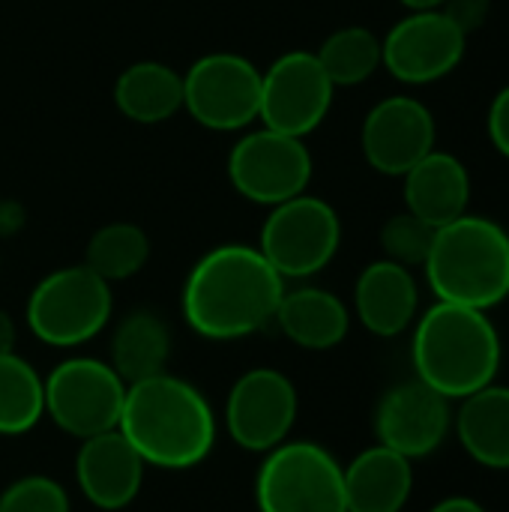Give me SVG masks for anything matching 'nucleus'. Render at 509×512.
<instances>
[{"mask_svg":"<svg viewBox=\"0 0 509 512\" xmlns=\"http://www.w3.org/2000/svg\"><path fill=\"white\" fill-rule=\"evenodd\" d=\"M342 246V219L336 207L318 195H297L270 207L258 249L273 270L288 279H309L321 273Z\"/></svg>","mask_w":509,"mask_h":512,"instance_id":"obj_7","label":"nucleus"},{"mask_svg":"<svg viewBox=\"0 0 509 512\" xmlns=\"http://www.w3.org/2000/svg\"><path fill=\"white\" fill-rule=\"evenodd\" d=\"M333 93L336 87L318 63L315 51H285L261 72L258 120L267 129L306 138L327 120Z\"/></svg>","mask_w":509,"mask_h":512,"instance_id":"obj_11","label":"nucleus"},{"mask_svg":"<svg viewBox=\"0 0 509 512\" xmlns=\"http://www.w3.org/2000/svg\"><path fill=\"white\" fill-rule=\"evenodd\" d=\"M258 512H348L345 465L315 441H282L255 477Z\"/></svg>","mask_w":509,"mask_h":512,"instance_id":"obj_6","label":"nucleus"},{"mask_svg":"<svg viewBox=\"0 0 509 512\" xmlns=\"http://www.w3.org/2000/svg\"><path fill=\"white\" fill-rule=\"evenodd\" d=\"M144 459L120 435V429L84 438L75 456V480L81 495L96 510L129 507L144 483Z\"/></svg>","mask_w":509,"mask_h":512,"instance_id":"obj_16","label":"nucleus"},{"mask_svg":"<svg viewBox=\"0 0 509 512\" xmlns=\"http://www.w3.org/2000/svg\"><path fill=\"white\" fill-rule=\"evenodd\" d=\"M501 360L504 348L489 312L438 300L414 321V375L450 402L495 384Z\"/></svg>","mask_w":509,"mask_h":512,"instance_id":"obj_3","label":"nucleus"},{"mask_svg":"<svg viewBox=\"0 0 509 512\" xmlns=\"http://www.w3.org/2000/svg\"><path fill=\"white\" fill-rule=\"evenodd\" d=\"M171 360V333L168 324L147 309L126 315L111 336V369L123 384H138L153 375H162Z\"/></svg>","mask_w":509,"mask_h":512,"instance_id":"obj_23","label":"nucleus"},{"mask_svg":"<svg viewBox=\"0 0 509 512\" xmlns=\"http://www.w3.org/2000/svg\"><path fill=\"white\" fill-rule=\"evenodd\" d=\"M123 399V378L96 357L63 360L45 378V414L78 441L117 429Z\"/></svg>","mask_w":509,"mask_h":512,"instance_id":"obj_10","label":"nucleus"},{"mask_svg":"<svg viewBox=\"0 0 509 512\" xmlns=\"http://www.w3.org/2000/svg\"><path fill=\"white\" fill-rule=\"evenodd\" d=\"M276 327L297 348L306 351H330L345 342L351 330L348 306L327 288H294L282 294L276 309Z\"/></svg>","mask_w":509,"mask_h":512,"instance_id":"obj_20","label":"nucleus"},{"mask_svg":"<svg viewBox=\"0 0 509 512\" xmlns=\"http://www.w3.org/2000/svg\"><path fill=\"white\" fill-rule=\"evenodd\" d=\"M453 429L462 450L489 471H509V387L489 384L459 402Z\"/></svg>","mask_w":509,"mask_h":512,"instance_id":"obj_21","label":"nucleus"},{"mask_svg":"<svg viewBox=\"0 0 509 512\" xmlns=\"http://www.w3.org/2000/svg\"><path fill=\"white\" fill-rule=\"evenodd\" d=\"M453 432L450 399L426 387L423 381H405L390 387L375 408L378 444L396 450L405 459H426Z\"/></svg>","mask_w":509,"mask_h":512,"instance_id":"obj_15","label":"nucleus"},{"mask_svg":"<svg viewBox=\"0 0 509 512\" xmlns=\"http://www.w3.org/2000/svg\"><path fill=\"white\" fill-rule=\"evenodd\" d=\"M45 417V381L12 354L0 357V435H24Z\"/></svg>","mask_w":509,"mask_h":512,"instance_id":"obj_26","label":"nucleus"},{"mask_svg":"<svg viewBox=\"0 0 509 512\" xmlns=\"http://www.w3.org/2000/svg\"><path fill=\"white\" fill-rule=\"evenodd\" d=\"M465 48L468 36L441 9H417L381 39V66L402 84H435L462 63Z\"/></svg>","mask_w":509,"mask_h":512,"instance_id":"obj_12","label":"nucleus"},{"mask_svg":"<svg viewBox=\"0 0 509 512\" xmlns=\"http://www.w3.org/2000/svg\"><path fill=\"white\" fill-rule=\"evenodd\" d=\"M435 240V228L417 219L414 213H396L381 228V249L387 261H396L402 267H423L429 258Z\"/></svg>","mask_w":509,"mask_h":512,"instance_id":"obj_27","label":"nucleus"},{"mask_svg":"<svg viewBox=\"0 0 509 512\" xmlns=\"http://www.w3.org/2000/svg\"><path fill=\"white\" fill-rule=\"evenodd\" d=\"M15 351V324L9 318V312L0 309V357Z\"/></svg>","mask_w":509,"mask_h":512,"instance_id":"obj_32","label":"nucleus"},{"mask_svg":"<svg viewBox=\"0 0 509 512\" xmlns=\"http://www.w3.org/2000/svg\"><path fill=\"white\" fill-rule=\"evenodd\" d=\"M354 312L372 336H402L420 315V285L414 273L387 258L372 261L357 276Z\"/></svg>","mask_w":509,"mask_h":512,"instance_id":"obj_17","label":"nucleus"},{"mask_svg":"<svg viewBox=\"0 0 509 512\" xmlns=\"http://www.w3.org/2000/svg\"><path fill=\"white\" fill-rule=\"evenodd\" d=\"M438 126L432 111L414 96H387L369 108L360 147L369 162L384 177H405L423 156L435 150Z\"/></svg>","mask_w":509,"mask_h":512,"instance_id":"obj_14","label":"nucleus"},{"mask_svg":"<svg viewBox=\"0 0 509 512\" xmlns=\"http://www.w3.org/2000/svg\"><path fill=\"white\" fill-rule=\"evenodd\" d=\"M405 210L432 228H444L471 207V174L453 153L432 150L405 177Z\"/></svg>","mask_w":509,"mask_h":512,"instance_id":"obj_18","label":"nucleus"},{"mask_svg":"<svg viewBox=\"0 0 509 512\" xmlns=\"http://www.w3.org/2000/svg\"><path fill=\"white\" fill-rule=\"evenodd\" d=\"M312 174L315 159L306 138L267 126L246 132L228 153V180L234 192L261 207H276L309 192Z\"/></svg>","mask_w":509,"mask_h":512,"instance_id":"obj_9","label":"nucleus"},{"mask_svg":"<svg viewBox=\"0 0 509 512\" xmlns=\"http://www.w3.org/2000/svg\"><path fill=\"white\" fill-rule=\"evenodd\" d=\"M414 492L411 459L375 444L345 465V510L402 512Z\"/></svg>","mask_w":509,"mask_h":512,"instance_id":"obj_19","label":"nucleus"},{"mask_svg":"<svg viewBox=\"0 0 509 512\" xmlns=\"http://www.w3.org/2000/svg\"><path fill=\"white\" fill-rule=\"evenodd\" d=\"M486 132H489V141L492 147L509 159V84L501 87L489 105V114H486Z\"/></svg>","mask_w":509,"mask_h":512,"instance_id":"obj_30","label":"nucleus"},{"mask_svg":"<svg viewBox=\"0 0 509 512\" xmlns=\"http://www.w3.org/2000/svg\"><path fill=\"white\" fill-rule=\"evenodd\" d=\"M429 512H489L480 501L468 498V495H450L444 501H438Z\"/></svg>","mask_w":509,"mask_h":512,"instance_id":"obj_31","label":"nucleus"},{"mask_svg":"<svg viewBox=\"0 0 509 512\" xmlns=\"http://www.w3.org/2000/svg\"><path fill=\"white\" fill-rule=\"evenodd\" d=\"M111 99L126 120L156 126L183 111V75L162 60H138L117 75Z\"/></svg>","mask_w":509,"mask_h":512,"instance_id":"obj_22","label":"nucleus"},{"mask_svg":"<svg viewBox=\"0 0 509 512\" xmlns=\"http://www.w3.org/2000/svg\"><path fill=\"white\" fill-rule=\"evenodd\" d=\"M423 270L435 300L489 312L509 297V234L486 216L465 213L435 228Z\"/></svg>","mask_w":509,"mask_h":512,"instance_id":"obj_4","label":"nucleus"},{"mask_svg":"<svg viewBox=\"0 0 509 512\" xmlns=\"http://www.w3.org/2000/svg\"><path fill=\"white\" fill-rule=\"evenodd\" d=\"M441 12H444L465 36H474V33L489 21L492 0H444Z\"/></svg>","mask_w":509,"mask_h":512,"instance_id":"obj_29","label":"nucleus"},{"mask_svg":"<svg viewBox=\"0 0 509 512\" xmlns=\"http://www.w3.org/2000/svg\"><path fill=\"white\" fill-rule=\"evenodd\" d=\"M333 87H357L381 69V36L363 24L333 30L315 51Z\"/></svg>","mask_w":509,"mask_h":512,"instance_id":"obj_25","label":"nucleus"},{"mask_svg":"<svg viewBox=\"0 0 509 512\" xmlns=\"http://www.w3.org/2000/svg\"><path fill=\"white\" fill-rule=\"evenodd\" d=\"M0 512H72L66 489L42 474L21 477L0 492Z\"/></svg>","mask_w":509,"mask_h":512,"instance_id":"obj_28","label":"nucleus"},{"mask_svg":"<svg viewBox=\"0 0 509 512\" xmlns=\"http://www.w3.org/2000/svg\"><path fill=\"white\" fill-rule=\"evenodd\" d=\"M150 261V237L135 222H108L87 240L84 264L111 282H126Z\"/></svg>","mask_w":509,"mask_h":512,"instance_id":"obj_24","label":"nucleus"},{"mask_svg":"<svg viewBox=\"0 0 509 512\" xmlns=\"http://www.w3.org/2000/svg\"><path fill=\"white\" fill-rule=\"evenodd\" d=\"M111 312V285L87 264H69L39 279L24 309L30 333L51 348H78L96 339Z\"/></svg>","mask_w":509,"mask_h":512,"instance_id":"obj_5","label":"nucleus"},{"mask_svg":"<svg viewBox=\"0 0 509 512\" xmlns=\"http://www.w3.org/2000/svg\"><path fill=\"white\" fill-rule=\"evenodd\" d=\"M285 279L258 246L222 243L201 255L183 282V318L210 342L246 339L273 324Z\"/></svg>","mask_w":509,"mask_h":512,"instance_id":"obj_1","label":"nucleus"},{"mask_svg":"<svg viewBox=\"0 0 509 512\" xmlns=\"http://www.w3.org/2000/svg\"><path fill=\"white\" fill-rule=\"evenodd\" d=\"M297 423V387L279 369H249L225 402V429L249 453H270Z\"/></svg>","mask_w":509,"mask_h":512,"instance_id":"obj_13","label":"nucleus"},{"mask_svg":"<svg viewBox=\"0 0 509 512\" xmlns=\"http://www.w3.org/2000/svg\"><path fill=\"white\" fill-rule=\"evenodd\" d=\"M117 429L147 468L162 471L198 468L216 444L210 402L198 387L171 372L126 387Z\"/></svg>","mask_w":509,"mask_h":512,"instance_id":"obj_2","label":"nucleus"},{"mask_svg":"<svg viewBox=\"0 0 509 512\" xmlns=\"http://www.w3.org/2000/svg\"><path fill=\"white\" fill-rule=\"evenodd\" d=\"M183 111L210 132H240L261 111V69L237 51H210L183 72Z\"/></svg>","mask_w":509,"mask_h":512,"instance_id":"obj_8","label":"nucleus"},{"mask_svg":"<svg viewBox=\"0 0 509 512\" xmlns=\"http://www.w3.org/2000/svg\"><path fill=\"white\" fill-rule=\"evenodd\" d=\"M402 6H408L411 12H417V9H441L444 6V0H399Z\"/></svg>","mask_w":509,"mask_h":512,"instance_id":"obj_33","label":"nucleus"}]
</instances>
